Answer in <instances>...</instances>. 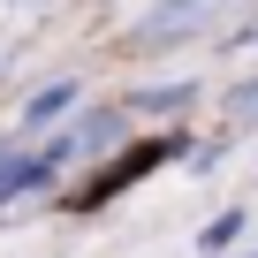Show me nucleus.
Masks as SVG:
<instances>
[{"label":"nucleus","instance_id":"nucleus-1","mask_svg":"<svg viewBox=\"0 0 258 258\" xmlns=\"http://www.w3.org/2000/svg\"><path fill=\"white\" fill-rule=\"evenodd\" d=\"M61 106H69V84H53V91H38V99H31V106H23V121H31V129H38V121H53V114H61Z\"/></svg>","mask_w":258,"mask_h":258},{"label":"nucleus","instance_id":"nucleus-2","mask_svg":"<svg viewBox=\"0 0 258 258\" xmlns=\"http://www.w3.org/2000/svg\"><path fill=\"white\" fill-rule=\"evenodd\" d=\"M235 228H243V213H220V220L205 228V250H228V243H235Z\"/></svg>","mask_w":258,"mask_h":258}]
</instances>
